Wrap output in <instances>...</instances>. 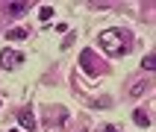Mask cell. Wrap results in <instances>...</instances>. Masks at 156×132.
<instances>
[{
  "mask_svg": "<svg viewBox=\"0 0 156 132\" xmlns=\"http://www.w3.org/2000/svg\"><path fill=\"white\" fill-rule=\"evenodd\" d=\"M100 47H103V50H109L112 56H124L127 41H124V35L118 32V29H106V32H100Z\"/></svg>",
  "mask_w": 156,
  "mask_h": 132,
  "instance_id": "6da1fadb",
  "label": "cell"
},
{
  "mask_svg": "<svg viewBox=\"0 0 156 132\" xmlns=\"http://www.w3.org/2000/svg\"><path fill=\"white\" fill-rule=\"evenodd\" d=\"M21 62H24V53L12 50V47H6V50H0V68L12 70V68H18Z\"/></svg>",
  "mask_w": 156,
  "mask_h": 132,
  "instance_id": "7a4b0ae2",
  "label": "cell"
},
{
  "mask_svg": "<svg viewBox=\"0 0 156 132\" xmlns=\"http://www.w3.org/2000/svg\"><path fill=\"white\" fill-rule=\"evenodd\" d=\"M18 120H21V126H24L27 132H38V123H35V117H33V109H30V106H27L24 112H21V117H18Z\"/></svg>",
  "mask_w": 156,
  "mask_h": 132,
  "instance_id": "3957f363",
  "label": "cell"
},
{
  "mask_svg": "<svg viewBox=\"0 0 156 132\" xmlns=\"http://www.w3.org/2000/svg\"><path fill=\"white\" fill-rule=\"evenodd\" d=\"M80 65H83V70H88V73H97V62H94V53L91 50H83Z\"/></svg>",
  "mask_w": 156,
  "mask_h": 132,
  "instance_id": "277c9868",
  "label": "cell"
},
{
  "mask_svg": "<svg viewBox=\"0 0 156 132\" xmlns=\"http://www.w3.org/2000/svg\"><path fill=\"white\" fill-rule=\"evenodd\" d=\"M30 6H33V3H27V0H18V3H9V15H12V18H21V15H24V12H30Z\"/></svg>",
  "mask_w": 156,
  "mask_h": 132,
  "instance_id": "5b68a950",
  "label": "cell"
},
{
  "mask_svg": "<svg viewBox=\"0 0 156 132\" xmlns=\"http://www.w3.org/2000/svg\"><path fill=\"white\" fill-rule=\"evenodd\" d=\"M9 38H12V41H21V38H27V35H30V32H27V29H24V26H15V29H9Z\"/></svg>",
  "mask_w": 156,
  "mask_h": 132,
  "instance_id": "8992f818",
  "label": "cell"
},
{
  "mask_svg": "<svg viewBox=\"0 0 156 132\" xmlns=\"http://www.w3.org/2000/svg\"><path fill=\"white\" fill-rule=\"evenodd\" d=\"M133 120L139 123V126H150V117L141 112V109H136V112H133Z\"/></svg>",
  "mask_w": 156,
  "mask_h": 132,
  "instance_id": "52a82bcc",
  "label": "cell"
},
{
  "mask_svg": "<svg viewBox=\"0 0 156 132\" xmlns=\"http://www.w3.org/2000/svg\"><path fill=\"white\" fill-rule=\"evenodd\" d=\"M141 68H144V70H153L156 68V56H144V59H141Z\"/></svg>",
  "mask_w": 156,
  "mask_h": 132,
  "instance_id": "ba28073f",
  "label": "cell"
},
{
  "mask_svg": "<svg viewBox=\"0 0 156 132\" xmlns=\"http://www.w3.org/2000/svg\"><path fill=\"white\" fill-rule=\"evenodd\" d=\"M38 18H41V21H50V18H53V9H50V6H41V12H38Z\"/></svg>",
  "mask_w": 156,
  "mask_h": 132,
  "instance_id": "9c48e42d",
  "label": "cell"
},
{
  "mask_svg": "<svg viewBox=\"0 0 156 132\" xmlns=\"http://www.w3.org/2000/svg\"><path fill=\"white\" fill-rule=\"evenodd\" d=\"M144 88H147V82H139V85L133 88V97H139V94H144Z\"/></svg>",
  "mask_w": 156,
  "mask_h": 132,
  "instance_id": "30bf717a",
  "label": "cell"
},
{
  "mask_svg": "<svg viewBox=\"0 0 156 132\" xmlns=\"http://www.w3.org/2000/svg\"><path fill=\"white\" fill-rule=\"evenodd\" d=\"M106 132H118V129H115V126H106Z\"/></svg>",
  "mask_w": 156,
  "mask_h": 132,
  "instance_id": "8fae6325",
  "label": "cell"
}]
</instances>
